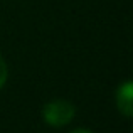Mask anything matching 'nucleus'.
<instances>
[{
	"label": "nucleus",
	"mask_w": 133,
	"mask_h": 133,
	"mask_svg": "<svg viewBox=\"0 0 133 133\" xmlns=\"http://www.w3.org/2000/svg\"><path fill=\"white\" fill-rule=\"evenodd\" d=\"M74 104L66 99H54L49 101L42 110L44 121L51 127H64L74 118Z\"/></svg>",
	"instance_id": "obj_1"
},
{
	"label": "nucleus",
	"mask_w": 133,
	"mask_h": 133,
	"mask_svg": "<svg viewBox=\"0 0 133 133\" xmlns=\"http://www.w3.org/2000/svg\"><path fill=\"white\" fill-rule=\"evenodd\" d=\"M133 84L131 81H127L116 89V106L120 113H123L127 118L133 115Z\"/></svg>",
	"instance_id": "obj_2"
},
{
	"label": "nucleus",
	"mask_w": 133,
	"mask_h": 133,
	"mask_svg": "<svg viewBox=\"0 0 133 133\" xmlns=\"http://www.w3.org/2000/svg\"><path fill=\"white\" fill-rule=\"evenodd\" d=\"M7 76H9V69H7V64H5V61H3V57L0 56V89L5 86Z\"/></svg>",
	"instance_id": "obj_3"
},
{
	"label": "nucleus",
	"mask_w": 133,
	"mask_h": 133,
	"mask_svg": "<svg viewBox=\"0 0 133 133\" xmlns=\"http://www.w3.org/2000/svg\"><path fill=\"white\" fill-rule=\"evenodd\" d=\"M71 133H93V131L86 130V128H78V130H72Z\"/></svg>",
	"instance_id": "obj_4"
}]
</instances>
